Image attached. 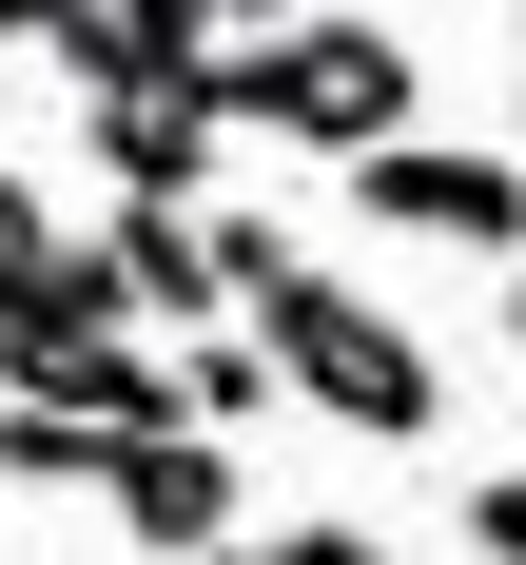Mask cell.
I'll return each instance as SVG.
<instances>
[{"label":"cell","mask_w":526,"mask_h":565,"mask_svg":"<svg viewBox=\"0 0 526 565\" xmlns=\"http://www.w3.org/2000/svg\"><path fill=\"white\" fill-rule=\"evenodd\" d=\"M215 565H273V526H234V546H215Z\"/></svg>","instance_id":"cell-15"},{"label":"cell","mask_w":526,"mask_h":565,"mask_svg":"<svg viewBox=\"0 0 526 565\" xmlns=\"http://www.w3.org/2000/svg\"><path fill=\"white\" fill-rule=\"evenodd\" d=\"M0 40H20V58H58V78H78V40H98V0H0Z\"/></svg>","instance_id":"cell-11"},{"label":"cell","mask_w":526,"mask_h":565,"mask_svg":"<svg viewBox=\"0 0 526 565\" xmlns=\"http://www.w3.org/2000/svg\"><path fill=\"white\" fill-rule=\"evenodd\" d=\"M254 409H292V391H273V351H254V332H195V351H175V429H215V449H234Z\"/></svg>","instance_id":"cell-8"},{"label":"cell","mask_w":526,"mask_h":565,"mask_svg":"<svg viewBox=\"0 0 526 565\" xmlns=\"http://www.w3.org/2000/svg\"><path fill=\"white\" fill-rule=\"evenodd\" d=\"M157 449V429H137ZM0 488H117V429H78V409H0Z\"/></svg>","instance_id":"cell-9"},{"label":"cell","mask_w":526,"mask_h":565,"mask_svg":"<svg viewBox=\"0 0 526 565\" xmlns=\"http://www.w3.org/2000/svg\"><path fill=\"white\" fill-rule=\"evenodd\" d=\"M195 234H215V292H234V332L273 351L292 409H332L351 449H429L449 429V351L409 332V312H371L312 234H273V215H195Z\"/></svg>","instance_id":"cell-1"},{"label":"cell","mask_w":526,"mask_h":565,"mask_svg":"<svg viewBox=\"0 0 526 565\" xmlns=\"http://www.w3.org/2000/svg\"><path fill=\"white\" fill-rule=\"evenodd\" d=\"M195 20H215V58H234V40H292L312 0H195Z\"/></svg>","instance_id":"cell-14"},{"label":"cell","mask_w":526,"mask_h":565,"mask_svg":"<svg viewBox=\"0 0 526 565\" xmlns=\"http://www.w3.org/2000/svg\"><path fill=\"white\" fill-rule=\"evenodd\" d=\"M98 274H117V332H175V351H195V332H234L215 234H195V215H117V234H98Z\"/></svg>","instance_id":"cell-6"},{"label":"cell","mask_w":526,"mask_h":565,"mask_svg":"<svg viewBox=\"0 0 526 565\" xmlns=\"http://www.w3.org/2000/svg\"><path fill=\"white\" fill-rule=\"evenodd\" d=\"M351 215H371V234H429V254H487V274H526V157H487V137H390V157H351Z\"/></svg>","instance_id":"cell-3"},{"label":"cell","mask_w":526,"mask_h":565,"mask_svg":"<svg viewBox=\"0 0 526 565\" xmlns=\"http://www.w3.org/2000/svg\"><path fill=\"white\" fill-rule=\"evenodd\" d=\"M487 157H526V78H507V137H487Z\"/></svg>","instance_id":"cell-16"},{"label":"cell","mask_w":526,"mask_h":565,"mask_svg":"<svg viewBox=\"0 0 526 565\" xmlns=\"http://www.w3.org/2000/svg\"><path fill=\"white\" fill-rule=\"evenodd\" d=\"M78 157L117 175V215H195V195H215V98H78Z\"/></svg>","instance_id":"cell-5"},{"label":"cell","mask_w":526,"mask_h":565,"mask_svg":"<svg viewBox=\"0 0 526 565\" xmlns=\"http://www.w3.org/2000/svg\"><path fill=\"white\" fill-rule=\"evenodd\" d=\"M507 351H526V274H507Z\"/></svg>","instance_id":"cell-17"},{"label":"cell","mask_w":526,"mask_h":565,"mask_svg":"<svg viewBox=\"0 0 526 565\" xmlns=\"http://www.w3.org/2000/svg\"><path fill=\"white\" fill-rule=\"evenodd\" d=\"M273 565H409V546H371V526H273Z\"/></svg>","instance_id":"cell-13"},{"label":"cell","mask_w":526,"mask_h":565,"mask_svg":"<svg viewBox=\"0 0 526 565\" xmlns=\"http://www.w3.org/2000/svg\"><path fill=\"white\" fill-rule=\"evenodd\" d=\"M58 254H78V234L40 215V175H0V274H58Z\"/></svg>","instance_id":"cell-10"},{"label":"cell","mask_w":526,"mask_h":565,"mask_svg":"<svg viewBox=\"0 0 526 565\" xmlns=\"http://www.w3.org/2000/svg\"><path fill=\"white\" fill-rule=\"evenodd\" d=\"M98 508H117V546H157V565H215L234 526H254L215 429H157V449H117V488H98Z\"/></svg>","instance_id":"cell-4"},{"label":"cell","mask_w":526,"mask_h":565,"mask_svg":"<svg viewBox=\"0 0 526 565\" xmlns=\"http://www.w3.org/2000/svg\"><path fill=\"white\" fill-rule=\"evenodd\" d=\"M215 137H273V157H390V137H429V58L390 40V20H292V40H234L215 58Z\"/></svg>","instance_id":"cell-2"},{"label":"cell","mask_w":526,"mask_h":565,"mask_svg":"<svg viewBox=\"0 0 526 565\" xmlns=\"http://www.w3.org/2000/svg\"><path fill=\"white\" fill-rule=\"evenodd\" d=\"M468 565H526V468H487V488H468Z\"/></svg>","instance_id":"cell-12"},{"label":"cell","mask_w":526,"mask_h":565,"mask_svg":"<svg viewBox=\"0 0 526 565\" xmlns=\"http://www.w3.org/2000/svg\"><path fill=\"white\" fill-rule=\"evenodd\" d=\"M78 98H215V20H195V0H98Z\"/></svg>","instance_id":"cell-7"}]
</instances>
